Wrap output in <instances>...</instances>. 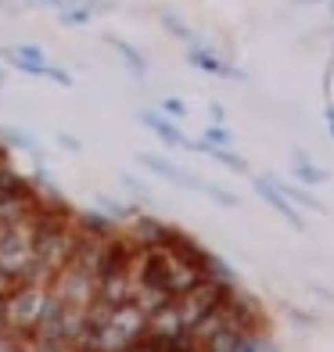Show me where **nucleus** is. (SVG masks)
I'll return each mask as SVG.
<instances>
[{"label": "nucleus", "instance_id": "nucleus-7", "mask_svg": "<svg viewBox=\"0 0 334 352\" xmlns=\"http://www.w3.org/2000/svg\"><path fill=\"white\" fill-rule=\"evenodd\" d=\"M29 352H76L72 345H65V342H29Z\"/></svg>", "mask_w": 334, "mask_h": 352}, {"label": "nucleus", "instance_id": "nucleus-3", "mask_svg": "<svg viewBox=\"0 0 334 352\" xmlns=\"http://www.w3.org/2000/svg\"><path fill=\"white\" fill-rule=\"evenodd\" d=\"M148 334L151 338H166V342H177V338H190L187 334V324H183V316L177 309V302H166L162 309H155L148 316Z\"/></svg>", "mask_w": 334, "mask_h": 352}, {"label": "nucleus", "instance_id": "nucleus-5", "mask_svg": "<svg viewBox=\"0 0 334 352\" xmlns=\"http://www.w3.org/2000/svg\"><path fill=\"white\" fill-rule=\"evenodd\" d=\"M25 190H33V184H29L25 176L14 173V169L8 166V158H0V201L14 198V195H25Z\"/></svg>", "mask_w": 334, "mask_h": 352}, {"label": "nucleus", "instance_id": "nucleus-11", "mask_svg": "<svg viewBox=\"0 0 334 352\" xmlns=\"http://www.w3.org/2000/svg\"><path fill=\"white\" fill-rule=\"evenodd\" d=\"M40 4H58L61 8V4H69V0H40Z\"/></svg>", "mask_w": 334, "mask_h": 352}, {"label": "nucleus", "instance_id": "nucleus-8", "mask_svg": "<svg viewBox=\"0 0 334 352\" xmlns=\"http://www.w3.org/2000/svg\"><path fill=\"white\" fill-rule=\"evenodd\" d=\"M0 140H8V144H19V148H33V140H25L22 133H14V130H4V133H0Z\"/></svg>", "mask_w": 334, "mask_h": 352}, {"label": "nucleus", "instance_id": "nucleus-1", "mask_svg": "<svg viewBox=\"0 0 334 352\" xmlns=\"http://www.w3.org/2000/svg\"><path fill=\"white\" fill-rule=\"evenodd\" d=\"M51 287H40V284H19L14 292L4 298V327L11 334H22V338H33V331L40 324V313H43V302Z\"/></svg>", "mask_w": 334, "mask_h": 352}, {"label": "nucleus", "instance_id": "nucleus-4", "mask_svg": "<svg viewBox=\"0 0 334 352\" xmlns=\"http://www.w3.org/2000/svg\"><path fill=\"white\" fill-rule=\"evenodd\" d=\"M40 195H36V187L33 190H25V195H14V198H4L0 201V230H8V227H19V223H29L36 212H40Z\"/></svg>", "mask_w": 334, "mask_h": 352}, {"label": "nucleus", "instance_id": "nucleus-9", "mask_svg": "<svg viewBox=\"0 0 334 352\" xmlns=\"http://www.w3.org/2000/svg\"><path fill=\"white\" fill-rule=\"evenodd\" d=\"M47 76H51L54 83H61V87H69V83H72V76H65V72H58V69H47Z\"/></svg>", "mask_w": 334, "mask_h": 352}, {"label": "nucleus", "instance_id": "nucleus-2", "mask_svg": "<svg viewBox=\"0 0 334 352\" xmlns=\"http://www.w3.org/2000/svg\"><path fill=\"white\" fill-rule=\"evenodd\" d=\"M51 295H58L69 309H90L98 302V274H87V270L65 266L61 274L51 280Z\"/></svg>", "mask_w": 334, "mask_h": 352}, {"label": "nucleus", "instance_id": "nucleus-10", "mask_svg": "<svg viewBox=\"0 0 334 352\" xmlns=\"http://www.w3.org/2000/svg\"><path fill=\"white\" fill-rule=\"evenodd\" d=\"M8 327H4V302H0V334H4Z\"/></svg>", "mask_w": 334, "mask_h": 352}, {"label": "nucleus", "instance_id": "nucleus-12", "mask_svg": "<svg viewBox=\"0 0 334 352\" xmlns=\"http://www.w3.org/2000/svg\"><path fill=\"white\" fill-rule=\"evenodd\" d=\"M194 352H198V349H194Z\"/></svg>", "mask_w": 334, "mask_h": 352}, {"label": "nucleus", "instance_id": "nucleus-6", "mask_svg": "<svg viewBox=\"0 0 334 352\" xmlns=\"http://www.w3.org/2000/svg\"><path fill=\"white\" fill-rule=\"evenodd\" d=\"M58 22L61 25H87L90 22V11L87 8H65V11H58Z\"/></svg>", "mask_w": 334, "mask_h": 352}]
</instances>
